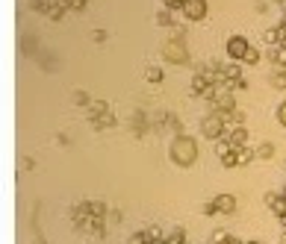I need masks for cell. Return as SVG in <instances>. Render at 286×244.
Instances as JSON below:
<instances>
[{
  "label": "cell",
  "instance_id": "1",
  "mask_svg": "<svg viewBox=\"0 0 286 244\" xmlns=\"http://www.w3.org/2000/svg\"><path fill=\"white\" fill-rule=\"evenodd\" d=\"M284 218H286V188H284Z\"/></svg>",
  "mask_w": 286,
  "mask_h": 244
}]
</instances>
